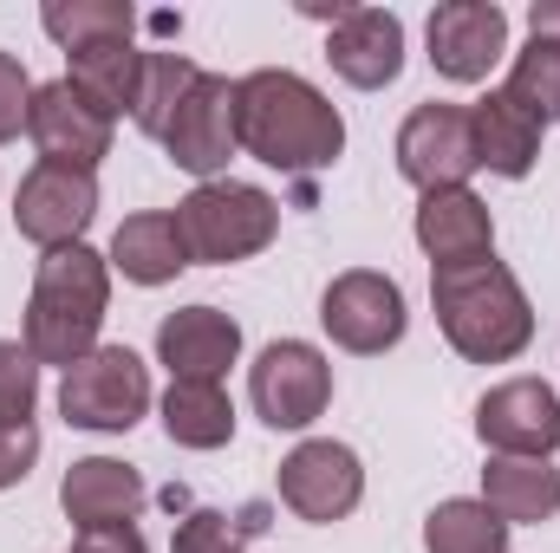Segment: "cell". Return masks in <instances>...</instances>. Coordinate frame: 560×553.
Instances as JSON below:
<instances>
[{
	"label": "cell",
	"mask_w": 560,
	"mask_h": 553,
	"mask_svg": "<svg viewBox=\"0 0 560 553\" xmlns=\"http://www.w3.org/2000/svg\"><path fill=\"white\" fill-rule=\"evenodd\" d=\"M235 143L248 156H261L268 169L306 176V169H326L346 150V125L306 79L248 72V79H235Z\"/></svg>",
	"instance_id": "6da1fadb"
},
{
	"label": "cell",
	"mask_w": 560,
	"mask_h": 553,
	"mask_svg": "<svg viewBox=\"0 0 560 553\" xmlns=\"http://www.w3.org/2000/svg\"><path fill=\"white\" fill-rule=\"evenodd\" d=\"M430 299H436L443 339H450L463 358H476V365H502V358L528 352V339H535L528 293L515 286V274H509L495 255L430 268Z\"/></svg>",
	"instance_id": "7a4b0ae2"
},
{
	"label": "cell",
	"mask_w": 560,
	"mask_h": 553,
	"mask_svg": "<svg viewBox=\"0 0 560 553\" xmlns=\"http://www.w3.org/2000/svg\"><path fill=\"white\" fill-rule=\"evenodd\" d=\"M105 299H112V274L105 255H92L85 242L52 248L33 274V299H26V352L39 365H79L85 352H98V326H105Z\"/></svg>",
	"instance_id": "3957f363"
},
{
	"label": "cell",
	"mask_w": 560,
	"mask_h": 553,
	"mask_svg": "<svg viewBox=\"0 0 560 553\" xmlns=\"http://www.w3.org/2000/svg\"><path fill=\"white\" fill-rule=\"evenodd\" d=\"M176 228H183V248L189 261H248L275 242L280 228V202L255 183H202L176 202Z\"/></svg>",
	"instance_id": "277c9868"
},
{
	"label": "cell",
	"mask_w": 560,
	"mask_h": 553,
	"mask_svg": "<svg viewBox=\"0 0 560 553\" xmlns=\"http://www.w3.org/2000/svg\"><path fill=\"white\" fill-rule=\"evenodd\" d=\"M59 411L72 430H131L150 411V372L131 345H98L85 352L66 385H59Z\"/></svg>",
	"instance_id": "5b68a950"
},
{
	"label": "cell",
	"mask_w": 560,
	"mask_h": 553,
	"mask_svg": "<svg viewBox=\"0 0 560 553\" xmlns=\"http://www.w3.org/2000/svg\"><path fill=\"white\" fill-rule=\"evenodd\" d=\"M248 398L268 430H306L332 404V365L306 339H275L248 372Z\"/></svg>",
	"instance_id": "8992f818"
},
{
	"label": "cell",
	"mask_w": 560,
	"mask_h": 553,
	"mask_svg": "<svg viewBox=\"0 0 560 553\" xmlns=\"http://www.w3.org/2000/svg\"><path fill=\"white\" fill-rule=\"evenodd\" d=\"M398 169L423 196L430 189H469V169H482L469 105H418L398 131Z\"/></svg>",
	"instance_id": "52a82bcc"
},
{
	"label": "cell",
	"mask_w": 560,
	"mask_h": 553,
	"mask_svg": "<svg viewBox=\"0 0 560 553\" xmlns=\"http://www.w3.org/2000/svg\"><path fill=\"white\" fill-rule=\"evenodd\" d=\"M98 215V183L92 169H59V163H33L20 196H13V228L33 248H72L85 235V222Z\"/></svg>",
	"instance_id": "ba28073f"
},
{
	"label": "cell",
	"mask_w": 560,
	"mask_h": 553,
	"mask_svg": "<svg viewBox=\"0 0 560 553\" xmlns=\"http://www.w3.org/2000/svg\"><path fill=\"white\" fill-rule=\"evenodd\" d=\"M359 495H365V469L332 436H313L280 462V502L300 521H346L359 508Z\"/></svg>",
	"instance_id": "9c48e42d"
},
{
	"label": "cell",
	"mask_w": 560,
	"mask_h": 553,
	"mask_svg": "<svg viewBox=\"0 0 560 553\" xmlns=\"http://www.w3.org/2000/svg\"><path fill=\"white\" fill-rule=\"evenodd\" d=\"M319 326L332 332V345L372 358V352L405 339V293H398V280L372 274V268L339 274L326 286V299H319Z\"/></svg>",
	"instance_id": "30bf717a"
},
{
	"label": "cell",
	"mask_w": 560,
	"mask_h": 553,
	"mask_svg": "<svg viewBox=\"0 0 560 553\" xmlns=\"http://www.w3.org/2000/svg\"><path fill=\"white\" fill-rule=\"evenodd\" d=\"M509 52V13L495 0H443L430 13V66L456 85H476Z\"/></svg>",
	"instance_id": "8fae6325"
},
{
	"label": "cell",
	"mask_w": 560,
	"mask_h": 553,
	"mask_svg": "<svg viewBox=\"0 0 560 553\" xmlns=\"http://www.w3.org/2000/svg\"><path fill=\"white\" fill-rule=\"evenodd\" d=\"M476 436L495 456H555L560 449V398L541 378H509L476 404Z\"/></svg>",
	"instance_id": "7c38bea8"
},
{
	"label": "cell",
	"mask_w": 560,
	"mask_h": 553,
	"mask_svg": "<svg viewBox=\"0 0 560 553\" xmlns=\"http://www.w3.org/2000/svg\"><path fill=\"white\" fill-rule=\"evenodd\" d=\"M163 150H170L176 169L215 183V169H229V156H235V85L215 79V72H202L196 92L183 98L176 125L163 131Z\"/></svg>",
	"instance_id": "4fadbf2b"
},
{
	"label": "cell",
	"mask_w": 560,
	"mask_h": 553,
	"mask_svg": "<svg viewBox=\"0 0 560 553\" xmlns=\"http://www.w3.org/2000/svg\"><path fill=\"white\" fill-rule=\"evenodd\" d=\"M26 138L39 143V163H59V169H98V156H112V118H98L66 79H52V85L33 92Z\"/></svg>",
	"instance_id": "5bb4252c"
},
{
	"label": "cell",
	"mask_w": 560,
	"mask_h": 553,
	"mask_svg": "<svg viewBox=\"0 0 560 553\" xmlns=\"http://www.w3.org/2000/svg\"><path fill=\"white\" fill-rule=\"evenodd\" d=\"M326 59H332V72L346 85L378 92V85H392L405 72V20L385 13V7H339Z\"/></svg>",
	"instance_id": "9a60e30c"
},
{
	"label": "cell",
	"mask_w": 560,
	"mask_h": 553,
	"mask_svg": "<svg viewBox=\"0 0 560 553\" xmlns=\"http://www.w3.org/2000/svg\"><path fill=\"white\" fill-rule=\"evenodd\" d=\"M156 358L170 365V385H222L242 358V326L215 306H183L156 326Z\"/></svg>",
	"instance_id": "2e32d148"
},
{
	"label": "cell",
	"mask_w": 560,
	"mask_h": 553,
	"mask_svg": "<svg viewBox=\"0 0 560 553\" xmlns=\"http://www.w3.org/2000/svg\"><path fill=\"white\" fill-rule=\"evenodd\" d=\"M59 508H66V521H79V534L125 528V521H138V508H143V475L131 462H118V456H85L59 482Z\"/></svg>",
	"instance_id": "e0dca14e"
},
{
	"label": "cell",
	"mask_w": 560,
	"mask_h": 553,
	"mask_svg": "<svg viewBox=\"0 0 560 553\" xmlns=\"http://www.w3.org/2000/svg\"><path fill=\"white\" fill-rule=\"evenodd\" d=\"M418 242L436 268L450 261H482L495 248V222H489V202L476 189H430L418 202Z\"/></svg>",
	"instance_id": "ac0fdd59"
},
{
	"label": "cell",
	"mask_w": 560,
	"mask_h": 553,
	"mask_svg": "<svg viewBox=\"0 0 560 553\" xmlns=\"http://www.w3.org/2000/svg\"><path fill=\"white\" fill-rule=\"evenodd\" d=\"M482 508L495 521H548L560 515V469L548 456H489Z\"/></svg>",
	"instance_id": "d6986e66"
},
{
	"label": "cell",
	"mask_w": 560,
	"mask_h": 553,
	"mask_svg": "<svg viewBox=\"0 0 560 553\" xmlns=\"http://www.w3.org/2000/svg\"><path fill=\"white\" fill-rule=\"evenodd\" d=\"M66 85L98 111V118H118V111H138V85H143V52L131 39H98V46H79L72 52V72Z\"/></svg>",
	"instance_id": "ffe728a7"
},
{
	"label": "cell",
	"mask_w": 560,
	"mask_h": 553,
	"mask_svg": "<svg viewBox=\"0 0 560 553\" xmlns=\"http://www.w3.org/2000/svg\"><path fill=\"white\" fill-rule=\"evenodd\" d=\"M112 268H118L125 280H138V286H163V280H176L183 268H189V248H183L176 215H163V209L131 215V222L112 235Z\"/></svg>",
	"instance_id": "44dd1931"
},
{
	"label": "cell",
	"mask_w": 560,
	"mask_h": 553,
	"mask_svg": "<svg viewBox=\"0 0 560 553\" xmlns=\"http://www.w3.org/2000/svg\"><path fill=\"white\" fill-rule=\"evenodd\" d=\"M469 125H476V156H482V169H495V176H528V169H535V156H541V125L522 118L502 92L476 98V105H469Z\"/></svg>",
	"instance_id": "7402d4cb"
},
{
	"label": "cell",
	"mask_w": 560,
	"mask_h": 553,
	"mask_svg": "<svg viewBox=\"0 0 560 553\" xmlns=\"http://www.w3.org/2000/svg\"><path fill=\"white\" fill-rule=\"evenodd\" d=\"M163 430L183 449H222L235 436V404L222 385H170L163 398Z\"/></svg>",
	"instance_id": "603a6c76"
},
{
	"label": "cell",
	"mask_w": 560,
	"mask_h": 553,
	"mask_svg": "<svg viewBox=\"0 0 560 553\" xmlns=\"http://www.w3.org/2000/svg\"><path fill=\"white\" fill-rule=\"evenodd\" d=\"M423 553H509V521H495L482 502H436L423 521Z\"/></svg>",
	"instance_id": "cb8c5ba5"
},
{
	"label": "cell",
	"mask_w": 560,
	"mask_h": 553,
	"mask_svg": "<svg viewBox=\"0 0 560 553\" xmlns=\"http://www.w3.org/2000/svg\"><path fill=\"white\" fill-rule=\"evenodd\" d=\"M502 98H509L522 118L555 125V118H560V39H528V46L515 52Z\"/></svg>",
	"instance_id": "d4e9b609"
},
{
	"label": "cell",
	"mask_w": 560,
	"mask_h": 553,
	"mask_svg": "<svg viewBox=\"0 0 560 553\" xmlns=\"http://www.w3.org/2000/svg\"><path fill=\"white\" fill-rule=\"evenodd\" d=\"M196 66L183 59V52H143V85H138V131L143 138H163L170 125H176V111H183V98L196 92Z\"/></svg>",
	"instance_id": "484cf974"
},
{
	"label": "cell",
	"mask_w": 560,
	"mask_h": 553,
	"mask_svg": "<svg viewBox=\"0 0 560 553\" xmlns=\"http://www.w3.org/2000/svg\"><path fill=\"white\" fill-rule=\"evenodd\" d=\"M268 521H275L268 502H248V508H235V515H222V508H189L170 553H242L255 534H268Z\"/></svg>",
	"instance_id": "4316f807"
},
{
	"label": "cell",
	"mask_w": 560,
	"mask_h": 553,
	"mask_svg": "<svg viewBox=\"0 0 560 553\" xmlns=\"http://www.w3.org/2000/svg\"><path fill=\"white\" fill-rule=\"evenodd\" d=\"M39 26H46L66 52H79V46H98V39H131L138 13H131L125 0H72V7H46Z\"/></svg>",
	"instance_id": "83f0119b"
},
{
	"label": "cell",
	"mask_w": 560,
	"mask_h": 553,
	"mask_svg": "<svg viewBox=\"0 0 560 553\" xmlns=\"http://www.w3.org/2000/svg\"><path fill=\"white\" fill-rule=\"evenodd\" d=\"M39 398V358L20 339H0V423H33Z\"/></svg>",
	"instance_id": "f1b7e54d"
},
{
	"label": "cell",
	"mask_w": 560,
	"mask_h": 553,
	"mask_svg": "<svg viewBox=\"0 0 560 553\" xmlns=\"http://www.w3.org/2000/svg\"><path fill=\"white\" fill-rule=\"evenodd\" d=\"M26 111H33V85H26V66L13 52H0V143L26 131Z\"/></svg>",
	"instance_id": "f546056e"
},
{
	"label": "cell",
	"mask_w": 560,
	"mask_h": 553,
	"mask_svg": "<svg viewBox=\"0 0 560 553\" xmlns=\"http://www.w3.org/2000/svg\"><path fill=\"white\" fill-rule=\"evenodd\" d=\"M33 456H39V430L33 423H0V489L26 482Z\"/></svg>",
	"instance_id": "4dcf8cb0"
},
{
	"label": "cell",
	"mask_w": 560,
	"mask_h": 553,
	"mask_svg": "<svg viewBox=\"0 0 560 553\" xmlns=\"http://www.w3.org/2000/svg\"><path fill=\"white\" fill-rule=\"evenodd\" d=\"M72 553H150V548H143L138 521H125V528H92V534H79Z\"/></svg>",
	"instance_id": "1f68e13d"
},
{
	"label": "cell",
	"mask_w": 560,
	"mask_h": 553,
	"mask_svg": "<svg viewBox=\"0 0 560 553\" xmlns=\"http://www.w3.org/2000/svg\"><path fill=\"white\" fill-rule=\"evenodd\" d=\"M535 39H560V0H535Z\"/></svg>",
	"instance_id": "d6a6232c"
}]
</instances>
